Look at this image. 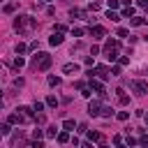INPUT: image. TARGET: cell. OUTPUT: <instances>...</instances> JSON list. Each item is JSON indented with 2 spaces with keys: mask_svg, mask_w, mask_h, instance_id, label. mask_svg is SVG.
<instances>
[{
  "mask_svg": "<svg viewBox=\"0 0 148 148\" xmlns=\"http://www.w3.org/2000/svg\"><path fill=\"white\" fill-rule=\"evenodd\" d=\"M35 28H37V18H32V16H28V14L14 18V30H16L18 35H30Z\"/></svg>",
  "mask_w": 148,
  "mask_h": 148,
  "instance_id": "cell-1",
  "label": "cell"
},
{
  "mask_svg": "<svg viewBox=\"0 0 148 148\" xmlns=\"http://www.w3.org/2000/svg\"><path fill=\"white\" fill-rule=\"evenodd\" d=\"M51 62H53V58H51L49 53H37V56L32 58V67L39 69V72H46V69L51 67Z\"/></svg>",
  "mask_w": 148,
  "mask_h": 148,
  "instance_id": "cell-2",
  "label": "cell"
},
{
  "mask_svg": "<svg viewBox=\"0 0 148 148\" xmlns=\"http://www.w3.org/2000/svg\"><path fill=\"white\" fill-rule=\"evenodd\" d=\"M130 88H132L136 95H146V92H148V83H146V81H139V79H136V81H132V83H130Z\"/></svg>",
  "mask_w": 148,
  "mask_h": 148,
  "instance_id": "cell-3",
  "label": "cell"
},
{
  "mask_svg": "<svg viewBox=\"0 0 148 148\" xmlns=\"http://www.w3.org/2000/svg\"><path fill=\"white\" fill-rule=\"evenodd\" d=\"M88 113L95 118V116H102V104L97 102V99H90L88 102Z\"/></svg>",
  "mask_w": 148,
  "mask_h": 148,
  "instance_id": "cell-4",
  "label": "cell"
},
{
  "mask_svg": "<svg viewBox=\"0 0 148 148\" xmlns=\"http://www.w3.org/2000/svg\"><path fill=\"white\" fill-rule=\"evenodd\" d=\"M16 111H18V109H16ZM7 120H9L12 125H21V123H28V118H25L21 111H18V113H9V118H7Z\"/></svg>",
  "mask_w": 148,
  "mask_h": 148,
  "instance_id": "cell-5",
  "label": "cell"
},
{
  "mask_svg": "<svg viewBox=\"0 0 148 148\" xmlns=\"http://www.w3.org/2000/svg\"><path fill=\"white\" fill-rule=\"evenodd\" d=\"M88 86H90L92 90H97V92H99V97H104V95H106V92H104V86H102V83H99L97 79H92V76H90V81H88Z\"/></svg>",
  "mask_w": 148,
  "mask_h": 148,
  "instance_id": "cell-6",
  "label": "cell"
},
{
  "mask_svg": "<svg viewBox=\"0 0 148 148\" xmlns=\"http://www.w3.org/2000/svg\"><path fill=\"white\" fill-rule=\"evenodd\" d=\"M62 39H65V37H62V32H60V30H56V32L49 37V44H51V46H58V44H62Z\"/></svg>",
  "mask_w": 148,
  "mask_h": 148,
  "instance_id": "cell-7",
  "label": "cell"
},
{
  "mask_svg": "<svg viewBox=\"0 0 148 148\" xmlns=\"http://www.w3.org/2000/svg\"><path fill=\"white\" fill-rule=\"evenodd\" d=\"M90 35H92L95 39H102V37L106 35V30H104L102 25H92V28H90Z\"/></svg>",
  "mask_w": 148,
  "mask_h": 148,
  "instance_id": "cell-8",
  "label": "cell"
},
{
  "mask_svg": "<svg viewBox=\"0 0 148 148\" xmlns=\"http://www.w3.org/2000/svg\"><path fill=\"white\" fill-rule=\"evenodd\" d=\"M88 139H90V141H95V143H99V146H104V136H102L99 132H92V130H88Z\"/></svg>",
  "mask_w": 148,
  "mask_h": 148,
  "instance_id": "cell-9",
  "label": "cell"
},
{
  "mask_svg": "<svg viewBox=\"0 0 148 148\" xmlns=\"http://www.w3.org/2000/svg\"><path fill=\"white\" fill-rule=\"evenodd\" d=\"M116 92H118V104H120V106H125V104H130V97H127V92H125L123 88H118Z\"/></svg>",
  "mask_w": 148,
  "mask_h": 148,
  "instance_id": "cell-10",
  "label": "cell"
},
{
  "mask_svg": "<svg viewBox=\"0 0 148 148\" xmlns=\"http://www.w3.org/2000/svg\"><path fill=\"white\" fill-rule=\"evenodd\" d=\"M62 72L65 74H76L79 72V65L76 62H67V65H62Z\"/></svg>",
  "mask_w": 148,
  "mask_h": 148,
  "instance_id": "cell-11",
  "label": "cell"
},
{
  "mask_svg": "<svg viewBox=\"0 0 148 148\" xmlns=\"http://www.w3.org/2000/svg\"><path fill=\"white\" fill-rule=\"evenodd\" d=\"M69 16H72V18H86V12H83V9H76V7H72V9H69Z\"/></svg>",
  "mask_w": 148,
  "mask_h": 148,
  "instance_id": "cell-12",
  "label": "cell"
},
{
  "mask_svg": "<svg viewBox=\"0 0 148 148\" xmlns=\"http://www.w3.org/2000/svg\"><path fill=\"white\" fill-rule=\"evenodd\" d=\"M120 44H118V39H109L106 44H104V53H109V51H113V49H118Z\"/></svg>",
  "mask_w": 148,
  "mask_h": 148,
  "instance_id": "cell-13",
  "label": "cell"
},
{
  "mask_svg": "<svg viewBox=\"0 0 148 148\" xmlns=\"http://www.w3.org/2000/svg\"><path fill=\"white\" fill-rule=\"evenodd\" d=\"M56 139H58V143H67V141H69V132H67V130H62V132H58V136H56Z\"/></svg>",
  "mask_w": 148,
  "mask_h": 148,
  "instance_id": "cell-14",
  "label": "cell"
},
{
  "mask_svg": "<svg viewBox=\"0 0 148 148\" xmlns=\"http://www.w3.org/2000/svg\"><path fill=\"white\" fill-rule=\"evenodd\" d=\"M18 111H21L28 120H32V111H35V109H30V106H18Z\"/></svg>",
  "mask_w": 148,
  "mask_h": 148,
  "instance_id": "cell-15",
  "label": "cell"
},
{
  "mask_svg": "<svg viewBox=\"0 0 148 148\" xmlns=\"http://www.w3.org/2000/svg\"><path fill=\"white\" fill-rule=\"evenodd\" d=\"M74 125H76V123H74V120H69V118H67V120H62V130H67V132H72V130H74Z\"/></svg>",
  "mask_w": 148,
  "mask_h": 148,
  "instance_id": "cell-16",
  "label": "cell"
},
{
  "mask_svg": "<svg viewBox=\"0 0 148 148\" xmlns=\"http://www.w3.org/2000/svg\"><path fill=\"white\" fill-rule=\"evenodd\" d=\"M9 125H12V123H9V120H7V123H2V125H0V134H2V136H7V134H9V132H12V130H9Z\"/></svg>",
  "mask_w": 148,
  "mask_h": 148,
  "instance_id": "cell-17",
  "label": "cell"
},
{
  "mask_svg": "<svg viewBox=\"0 0 148 148\" xmlns=\"http://www.w3.org/2000/svg\"><path fill=\"white\" fill-rule=\"evenodd\" d=\"M14 9H16V2H7V5L2 7V12H5V14H12Z\"/></svg>",
  "mask_w": 148,
  "mask_h": 148,
  "instance_id": "cell-18",
  "label": "cell"
},
{
  "mask_svg": "<svg viewBox=\"0 0 148 148\" xmlns=\"http://www.w3.org/2000/svg\"><path fill=\"white\" fill-rule=\"evenodd\" d=\"M23 65H25V60H23V58H21V56L16 53V58H14V67H16V69H21Z\"/></svg>",
  "mask_w": 148,
  "mask_h": 148,
  "instance_id": "cell-19",
  "label": "cell"
},
{
  "mask_svg": "<svg viewBox=\"0 0 148 148\" xmlns=\"http://www.w3.org/2000/svg\"><path fill=\"white\" fill-rule=\"evenodd\" d=\"M46 106H51V109H56V106H58V99H56L53 95H49V97H46Z\"/></svg>",
  "mask_w": 148,
  "mask_h": 148,
  "instance_id": "cell-20",
  "label": "cell"
},
{
  "mask_svg": "<svg viewBox=\"0 0 148 148\" xmlns=\"http://www.w3.org/2000/svg\"><path fill=\"white\" fill-rule=\"evenodd\" d=\"M46 136H49V139H53V136H58V127H56V125H51V127L46 130Z\"/></svg>",
  "mask_w": 148,
  "mask_h": 148,
  "instance_id": "cell-21",
  "label": "cell"
},
{
  "mask_svg": "<svg viewBox=\"0 0 148 148\" xmlns=\"http://www.w3.org/2000/svg\"><path fill=\"white\" fill-rule=\"evenodd\" d=\"M106 18H111V21H120V14H116L113 9H109V12H106Z\"/></svg>",
  "mask_w": 148,
  "mask_h": 148,
  "instance_id": "cell-22",
  "label": "cell"
},
{
  "mask_svg": "<svg viewBox=\"0 0 148 148\" xmlns=\"http://www.w3.org/2000/svg\"><path fill=\"white\" fill-rule=\"evenodd\" d=\"M132 14H134V9H132L130 5H125V9H123V16H125V18H130Z\"/></svg>",
  "mask_w": 148,
  "mask_h": 148,
  "instance_id": "cell-23",
  "label": "cell"
},
{
  "mask_svg": "<svg viewBox=\"0 0 148 148\" xmlns=\"http://www.w3.org/2000/svg\"><path fill=\"white\" fill-rule=\"evenodd\" d=\"M28 49H30V46H25V44H16V53H18V56H23Z\"/></svg>",
  "mask_w": 148,
  "mask_h": 148,
  "instance_id": "cell-24",
  "label": "cell"
},
{
  "mask_svg": "<svg viewBox=\"0 0 148 148\" xmlns=\"http://www.w3.org/2000/svg\"><path fill=\"white\" fill-rule=\"evenodd\" d=\"M49 86H60V76H49Z\"/></svg>",
  "mask_w": 148,
  "mask_h": 148,
  "instance_id": "cell-25",
  "label": "cell"
},
{
  "mask_svg": "<svg viewBox=\"0 0 148 148\" xmlns=\"http://www.w3.org/2000/svg\"><path fill=\"white\" fill-rule=\"evenodd\" d=\"M102 116H104V118H111V116H113L111 106H102Z\"/></svg>",
  "mask_w": 148,
  "mask_h": 148,
  "instance_id": "cell-26",
  "label": "cell"
},
{
  "mask_svg": "<svg viewBox=\"0 0 148 148\" xmlns=\"http://www.w3.org/2000/svg\"><path fill=\"white\" fill-rule=\"evenodd\" d=\"M116 35H118V37H127L130 32H127V28H118V30H116Z\"/></svg>",
  "mask_w": 148,
  "mask_h": 148,
  "instance_id": "cell-27",
  "label": "cell"
},
{
  "mask_svg": "<svg viewBox=\"0 0 148 148\" xmlns=\"http://www.w3.org/2000/svg\"><path fill=\"white\" fill-rule=\"evenodd\" d=\"M106 58H109V60H116V58H118V49H113V51H109V53H106Z\"/></svg>",
  "mask_w": 148,
  "mask_h": 148,
  "instance_id": "cell-28",
  "label": "cell"
},
{
  "mask_svg": "<svg viewBox=\"0 0 148 148\" xmlns=\"http://www.w3.org/2000/svg\"><path fill=\"white\" fill-rule=\"evenodd\" d=\"M106 5H109V9H116L120 5V0H106Z\"/></svg>",
  "mask_w": 148,
  "mask_h": 148,
  "instance_id": "cell-29",
  "label": "cell"
},
{
  "mask_svg": "<svg viewBox=\"0 0 148 148\" xmlns=\"http://www.w3.org/2000/svg\"><path fill=\"white\" fill-rule=\"evenodd\" d=\"M83 32H86V30H83V28H74V30H72V35H74V37H81V35H83Z\"/></svg>",
  "mask_w": 148,
  "mask_h": 148,
  "instance_id": "cell-30",
  "label": "cell"
},
{
  "mask_svg": "<svg viewBox=\"0 0 148 148\" xmlns=\"http://www.w3.org/2000/svg\"><path fill=\"white\" fill-rule=\"evenodd\" d=\"M141 23H143L141 16H134V18H132V25H141Z\"/></svg>",
  "mask_w": 148,
  "mask_h": 148,
  "instance_id": "cell-31",
  "label": "cell"
},
{
  "mask_svg": "<svg viewBox=\"0 0 148 148\" xmlns=\"http://www.w3.org/2000/svg\"><path fill=\"white\" fill-rule=\"evenodd\" d=\"M120 74V65H116V67H111V76H118Z\"/></svg>",
  "mask_w": 148,
  "mask_h": 148,
  "instance_id": "cell-32",
  "label": "cell"
},
{
  "mask_svg": "<svg viewBox=\"0 0 148 148\" xmlns=\"http://www.w3.org/2000/svg\"><path fill=\"white\" fill-rule=\"evenodd\" d=\"M32 109H35V111H44V104H42V102H35Z\"/></svg>",
  "mask_w": 148,
  "mask_h": 148,
  "instance_id": "cell-33",
  "label": "cell"
},
{
  "mask_svg": "<svg viewBox=\"0 0 148 148\" xmlns=\"http://www.w3.org/2000/svg\"><path fill=\"white\" fill-rule=\"evenodd\" d=\"M127 118H130L127 111H120V113H118V120H127Z\"/></svg>",
  "mask_w": 148,
  "mask_h": 148,
  "instance_id": "cell-34",
  "label": "cell"
},
{
  "mask_svg": "<svg viewBox=\"0 0 148 148\" xmlns=\"http://www.w3.org/2000/svg\"><path fill=\"white\" fill-rule=\"evenodd\" d=\"M32 136H35V139H42V136H44V132H42V130H35V132H32Z\"/></svg>",
  "mask_w": 148,
  "mask_h": 148,
  "instance_id": "cell-35",
  "label": "cell"
},
{
  "mask_svg": "<svg viewBox=\"0 0 148 148\" xmlns=\"http://www.w3.org/2000/svg\"><path fill=\"white\" fill-rule=\"evenodd\" d=\"M125 143H127V146H134V143H139V141H136V139H132V136H127V139H125Z\"/></svg>",
  "mask_w": 148,
  "mask_h": 148,
  "instance_id": "cell-36",
  "label": "cell"
},
{
  "mask_svg": "<svg viewBox=\"0 0 148 148\" xmlns=\"http://www.w3.org/2000/svg\"><path fill=\"white\" fill-rule=\"evenodd\" d=\"M99 7H102V5H99V2H90V9H92V12H97V9H99Z\"/></svg>",
  "mask_w": 148,
  "mask_h": 148,
  "instance_id": "cell-37",
  "label": "cell"
},
{
  "mask_svg": "<svg viewBox=\"0 0 148 148\" xmlns=\"http://www.w3.org/2000/svg\"><path fill=\"white\" fill-rule=\"evenodd\" d=\"M56 30H60V32H65V30H67V25H65V23H58V25H56Z\"/></svg>",
  "mask_w": 148,
  "mask_h": 148,
  "instance_id": "cell-38",
  "label": "cell"
},
{
  "mask_svg": "<svg viewBox=\"0 0 148 148\" xmlns=\"http://www.w3.org/2000/svg\"><path fill=\"white\" fill-rule=\"evenodd\" d=\"M39 49V42H30V51H37Z\"/></svg>",
  "mask_w": 148,
  "mask_h": 148,
  "instance_id": "cell-39",
  "label": "cell"
},
{
  "mask_svg": "<svg viewBox=\"0 0 148 148\" xmlns=\"http://www.w3.org/2000/svg\"><path fill=\"white\" fill-rule=\"evenodd\" d=\"M79 132H81V134H83V132H88V125H86V123H81V125H79Z\"/></svg>",
  "mask_w": 148,
  "mask_h": 148,
  "instance_id": "cell-40",
  "label": "cell"
},
{
  "mask_svg": "<svg viewBox=\"0 0 148 148\" xmlns=\"http://www.w3.org/2000/svg\"><path fill=\"white\" fill-rule=\"evenodd\" d=\"M139 143H141V146H148V136H146V134H143V136H141V139H139Z\"/></svg>",
  "mask_w": 148,
  "mask_h": 148,
  "instance_id": "cell-41",
  "label": "cell"
},
{
  "mask_svg": "<svg viewBox=\"0 0 148 148\" xmlns=\"http://www.w3.org/2000/svg\"><path fill=\"white\" fill-rule=\"evenodd\" d=\"M139 5L141 7H148V0H139Z\"/></svg>",
  "mask_w": 148,
  "mask_h": 148,
  "instance_id": "cell-42",
  "label": "cell"
},
{
  "mask_svg": "<svg viewBox=\"0 0 148 148\" xmlns=\"http://www.w3.org/2000/svg\"><path fill=\"white\" fill-rule=\"evenodd\" d=\"M143 123H146V125H148V113H143Z\"/></svg>",
  "mask_w": 148,
  "mask_h": 148,
  "instance_id": "cell-43",
  "label": "cell"
},
{
  "mask_svg": "<svg viewBox=\"0 0 148 148\" xmlns=\"http://www.w3.org/2000/svg\"><path fill=\"white\" fill-rule=\"evenodd\" d=\"M44 2H46V0H44Z\"/></svg>",
  "mask_w": 148,
  "mask_h": 148,
  "instance_id": "cell-44",
  "label": "cell"
}]
</instances>
